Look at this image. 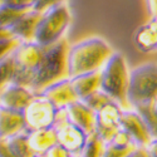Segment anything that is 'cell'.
<instances>
[{"label":"cell","instance_id":"12","mask_svg":"<svg viewBox=\"0 0 157 157\" xmlns=\"http://www.w3.org/2000/svg\"><path fill=\"white\" fill-rule=\"evenodd\" d=\"M68 120L75 126L84 129L87 133H93L96 128V112L83 101L77 99L65 107Z\"/></svg>","mask_w":157,"mask_h":157},{"label":"cell","instance_id":"11","mask_svg":"<svg viewBox=\"0 0 157 157\" xmlns=\"http://www.w3.org/2000/svg\"><path fill=\"white\" fill-rule=\"evenodd\" d=\"M40 94L48 98L58 108H65L68 104L78 99L74 93L72 81L69 77L49 84L42 90Z\"/></svg>","mask_w":157,"mask_h":157},{"label":"cell","instance_id":"3","mask_svg":"<svg viewBox=\"0 0 157 157\" xmlns=\"http://www.w3.org/2000/svg\"><path fill=\"white\" fill-rule=\"evenodd\" d=\"M129 72L127 60L122 53H114L101 69V90L112 101L128 109L127 93L129 84Z\"/></svg>","mask_w":157,"mask_h":157},{"label":"cell","instance_id":"4","mask_svg":"<svg viewBox=\"0 0 157 157\" xmlns=\"http://www.w3.org/2000/svg\"><path fill=\"white\" fill-rule=\"evenodd\" d=\"M71 23L72 14L67 3L50 8L40 14L33 40L44 48L54 45L65 38Z\"/></svg>","mask_w":157,"mask_h":157},{"label":"cell","instance_id":"7","mask_svg":"<svg viewBox=\"0 0 157 157\" xmlns=\"http://www.w3.org/2000/svg\"><path fill=\"white\" fill-rule=\"evenodd\" d=\"M54 128L57 129L58 143L67 148L74 157H79L88 141L89 133L68 120L65 108H60Z\"/></svg>","mask_w":157,"mask_h":157},{"label":"cell","instance_id":"25","mask_svg":"<svg viewBox=\"0 0 157 157\" xmlns=\"http://www.w3.org/2000/svg\"><path fill=\"white\" fill-rule=\"evenodd\" d=\"M35 0H0V6H6L15 10H32Z\"/></svg>","mask_w":157,"mask_h":157},{"label":"cell","instance_id":"2","mask_svg":"<svg viewBox=\"0 0 157 157\" xmlns=\"http://www.w3.org/2000/svg\"><path fill=\"white\" fill-rule=\"evenodd\" d=\"M68 49L69 44L65 38L45 48L44 57L33 74L30 88L34 92L40 93L49 84L68 77Z\"/></svg>","mask_w":157,"mask_h":157},{"label":"cell","instance_id":"6","mask_svg":"<svg viewBox=\"0 0 157 157\" xmlns=\"http://www.w3.org/2000/svg\"><path fill=\"white\" fill-rule=\"evenodd\" d=\"M59 111L60 108L54 106L40 93H38L23 112L28 131L54 127Z\"/></svg>","mask_w":157,"mask_h":157},{"label":"cell","instance_id":"29","mask_svg":"<svg viewBox=\"0 0 157 157\" xmlns=\"http://www.w3.org/2000/svg\"><path fill=\"white\" fill-rule=\"evenodd\" d=\"M145 151L148 157H157V138H152L150 143L145 147Z\"/></svg>","mask_w":157,"mask_h":157},{"label":"cell","instance_id":"5","mask_svg":"<svg viewBox=\"0 0 157 157\" xmlns=\"http://www.w3.org/2000/svg\"><path fill=\"white\" fill-rule=\"evenodd\" d=\"M157 98V63L146 62L136 65L129 72L127 102L129 108Z\"/></svg>","mask_w":157,"mask_h":157},{"label":"cell","instance_id":"23","mask_svg":"<svg viewBox=\"0 0 157 157\" xmlns=\"http://www.w3.org/2000/svg\"><path fill=\"white\" fill-rule=\"evenodd\" d=\"M0 42H2V52H0V58H4L9 54H11L21 43L23 40H20L19 38L14 36L13 34H10L8 30L2 29V38H0Z\"/></svg>","mask_w":157,"mask_h":157},{"label":"cell","instance_id":"28","mask_svg":"<svg viewBox=\"0 0 157 157\" xmlns=\"http://www.w3.org/2000/svg\"><path fill=\"white\" fill-rule=\"evenodd\" d=\"M145 5L150 19L157 20V0H145Z\"/></svg>","mask_w":157,"mask_h":157},{"label":"cell","instance_id":"33","mask_svg":"<svg viewBox=\"0 0 157 157\" xmlns=\"http://www.w3.org/2000/svg\"><path fill=\"white\" fill-rule=\"evenodd\" d=\"M153 104H155V107H156V109H157V98L153 101Z\"/></svg>","mask_w":157,"mask_h":157},{"label":"cell","instance_id":"18","mask_svg":"<svg viewBox=\"0 0 157 157\" xmlns=\"http://www.w3.org/2000/svg\"><path fill=\"white\" fill-rule=\"evenodd\" d=\"M6 142L8 147L11 150V152L14 153L17 157H36L38 155L33 151L30 142H29V135L28 131L17 135L11 138L8 140H3Z\"/></svg>","mask_w":157,"mask_h":157},{"label":"cell","instance_id":"13","mask_svg":"<svg viewBox=\"0 0 157 157\" xmlns=\"http://www.w3.org/2000/svg\"><path fill=\"white\" fill-rule=\"evenodd\" d=\"M27 128L24 113L9 108H0V140H8L20 135Z\"/></svg>","mask_w":157,"mask_h":157},{"label":"cell","instance_id":"8","mask_svg":"<svg viewBox=\"0 0 157 157\" xmlns=\"http://www.w3.org/2000/svg\"><path fill=\"white\" fill-rule=\"evenodd\" d=\"M123 109L124 108H122L121 104L111 101L96 112L94 133H97L104 142L109 141L121 129Z\"/></svg>","mask_w":157,"mask_h":157},{"label":"cell","instance_id":"21","mask_svg":"<svg viewBox=\"0 0 157 157\" xmlns=\"http://www.w3.org/2000/svg\"><path fill=\"white\" fill-rule=\"evenodd\" d=\"M104 148V141L97 135L90 133L84 148L82 150L79 157H102Z\"/></svg>","mask_w":157,"mask_h":157},{"label":"cell","instance_id":"14","mask_svg":"<svg viewBox=\"0 0 157 157\" xmlns=\"http://www.w3.org/2000/svg\"><path fill=\"white\" fill-rule=\"evenodd\" d=\"M40 14L42 13H38L32 9L24 13L17 21H14L10 27L5 28L4 30H8L10 34L19 38L23 42H32L34 39L38 21L40 19Z\"/></svg>","mask_w":157,"mask_h":157},{"label":"cell","instance_id":"22","mask_svg":"<svg viewBox=\"0 0 157 157\" xmlns=\"http://www.w3.org/2000/svg\"><path fill=\"white\" fill-rule=\"evenodd\" d=\"M2 59L0 63V72H2V86L11 83L14 81V77L17 74V63L13 54H9Z\"/></svg>","mask_w":157,"mask_h":157},{"label":"cell","instance_id":"17","mask_svg":"<svg viewBox=\"0 0 157 157\" xmlns=\"http://www.w3.org/2000/svg\"><path fill=\"white\" fill-rule=\"evenodd\" d=\"M29 142L36 155H45V152L58 143V135L54 127L28 131Z\"/></svg>","mask_w":157,"mask_h":157},{"label":"cell","instance_id":"30","mask_svg":"<svg viewBox=\"0 0 157 157\" xmlns=\"http://www.w3.org/2000/svg\"><path fill=\"white\" fill-rule=\"evenodd\" d=\"M0 157H17L11 152V150L8 147L6 142L3 140H2V147H0Z\"/></svg>","mask_w":157,"mask_h":157},{"label":"cell","instance_id":"32","mask_svg":"<svg viewBox=\"0 0 157 157\" xmlns=\"http://www.w3.org/2000/svg\"><path fill=\"white\" fill-rule=\"evenodd\" d=\"M142 157H148V156H147V153H146V151H145V148H143V153H142Z\"/></svg>","mask_w":157,"mask_h":157},{"label":"cell","instance_id":"9","mask_svg":"<svg viewBox=\"0 0 157 157\" xmlns=\"http://www.w3.org/2000/svg\"><path fill=\"white\" fill-rule=\"evenodd\" d=\"M36 94L38 93L29 87L8 83L2 86L0 89V104L4 108L24 112V109L28 107V104L35 98Z\"/></svg>","mask_w":157,"mask_h":157},{"label":"cell","instance_id":"20","mask_svg":"<svg viewBox=\"0 0 157 157\" xmlns=\"http://www.w3.org/2000/svg\"><path fill=\"white\" fill-rule=\"evenodd\" d=\"M137 148L138 147L133 145H123V143L111 140L108 142H104L102 157H127Z\"/></svg>","mask_w":157,"mask_h":157},{"label":"cell","instance_id":"19","mask_svg":"<svg viewBox=\"0 0 157 157\" xmlns=\"http://www.w3.org/2000/svg\"><path fill=\"white\" fill-rule=\"evenodd\" d=\"M133 109H136L142 117V120L147 126L152 138H157V109L155 107L153 102L138 104V106L133 107Z\"/></svg>","mask_w":157,"mask_h":157},{"label":"cell","instance_id":"15","mask_svg":"<svg viewBox=\"0 0 157 157\" xmlns=\"http://www.w3.org/2000/svg\"><path fill=\"white\" fill-rule=\"evenodd\" d=\"M135 44L143 53L157 52V20L150 19L135 33Z\"/></svg>","mask_w":157,"mask_h":157},{"label":"cell","instance_id":"34","mask_svg":"<svg viewBox=\"0 0 157 157\" xmlns=\"http://www.w3.org/2000/svg\"><path fill=\"white\" fill-rule=\"evenodd\" d=\"M36 157H44V156H43V155H38Z\"/></svg>","mask_w":157,"mask_h":157},{"label":"cell","instance_id":"31","mask_svg":"<svg viewBox=\"0 0 157 157\" xmlns=\"http://www.w3.org/2000/svg\"><path fill=\"white\" fill-rule=\"evenodd\" d=\"M142 153H143V148H137L127 157H142Z\"/></svg>","mask_w":157,"mask_h":157},{"label":"cell","instance_id":"27","mask_svg":"<svg viewBox=\"0 0 157 157\" xmlns=\"http://www.w3.org/2000/svg\"><path fill=\"white\" fill-rule=\"evenodd\" d=\"M44 157H74L67 148L63 147L60 143H57L52 148H49L45 155H43Z\"/></svg>","mask_w":157,"mask_h":157},{"label":"cell","instance_id":"10","mask_svg":"<svg viewBox=\"0 0 157 157\" xmlns=\"http://www.w3.org/2000/svg\"><path fill=\"white\" fill-rule=\"evenodd\" d=\"M121 128L129 135V137L132 138L138 148H145L152 140V136L147 126L143 122L142 117L133 108L123 109Z\"/></svg>","mask_w":157,"mask_h":157},{"label":"cell","instance_id":"24","mask_svg":"<svg viewBox=\"0 0 157 157\" xmlns=\"http://www.w3.org/2000/svg\"><path fill=\"white\" fill-rule=\"evenodd\" d=\"M112 99L104 93L102 92V90H97V92H94L93 94H90L89 97H87L86 99H83V102L87 104L88 107H90L94 112L99 111L102 107H104L107 103H109Z\"/></svg>","mask_w":157,"mask_h":157},{"label":"cell","instance_id":"16","mask_svg":"<svg viewBox=\"0 0 157 157\" xmlns=\"http://www.w3.org/2000/svg\"><path fill=\"white\" fill-rule=\"evenodd\" d=\"M71 81L77 98L83 101L101 89V71L72 77Z\"/></svg>","mask_w":157,"mask_h":157},{"label":"cell","instance_id":"26","mask_svg":"<svg viewBox=\"0 0 157 157\" xmlns=\"http://www.w3.org/2000/svg\"><path fill=\"white\" fill-rule=\"evenodd\" d=\"M67 0H35L33 10L38 11V13H44L45 10L50 9V8H54L57 5L60 4H65Z\"/></svg>","mask_w":157,"mask_h":157},{"label":"cell","instance_id":"1","mask_svg":"<svg viewBox=\"0 0 157 157\" xmlns=\"http://www.w3.org/2000/svg\"><path fill=\"white\" fill-rule=\"evenodd\" d=\"M114 53L111 44L98 35L86 36L69 45L68 77L99 72Z\"/></svg>","mask_w":157,"mask_h":157}]
</instances>
